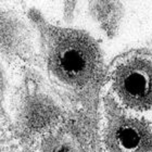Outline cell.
Instances as JSON below:
<instances>
[{
    "instance_id": "3957f363",
    "label": "cell",
    "mask_w": 152,
    "mask_h": 152,
    "mask_svg": "<svg viewBox=\"0 0 152 152\" xmlns=\"http://www.w3.org/2000/svg\"><path fill=\"white\" fill-rule=\"evenodd\" d=\"M95 137L98 152H152V122L122 113L99 99Z\"/></svg>"
},
{
    "instance_id": "6da1fadb",
    "label": "cell",
    "mask_w": 152,
    "mask_h": 152,
    "mask_svg": "<svg viewBox=\"0 0 152 152\" xmlns=\"http://www.w3.org/2000/svg\"><path fill=\"white\" fill-rule=\"evenodd\" d=\"M45 66L51 83L72 100L89 102L104 74L97 41L86 32L41 25Z\"/></svg>"
},
{
    "instance_id": "7a4b0ae2",
    "label": "cell",
    "mask_w": 152,
    "mask_h": 152,
    "mask_svg": "<svg viewBox=\"0 0 152 152\" xmlns=\"http://www.w3.org/2000/svg\"><path fill=\"white\" fill-rule=\"evenodd\" d=\"M98 99L152 122V51L134 49L114 58L104 70Z\"/></svg>"
},
{
    "instance_id": "277c9868",
    "label": "cell",
    "mask_w": 152,
    "mask_h": 152,
    "mask_svg": "<svg viewBox=\"0 0 152 152\" xmlns=\"http://www.w3.org/2000/svg\"><path fill=\"white\" fill-rule=\"evenodd\" d=\"M96 137L82 117L61 116L34 137L31 152H95Z\"/></svg>"
}]
</instances>
